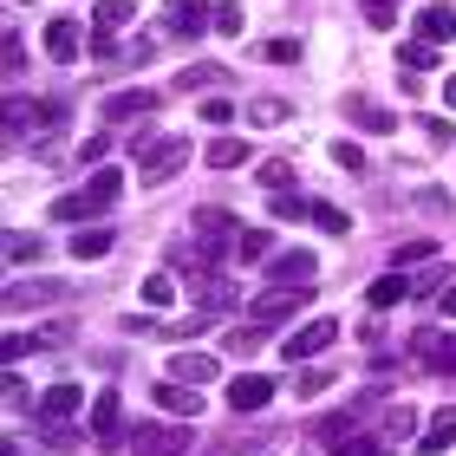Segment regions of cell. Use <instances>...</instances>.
<instances>
[{
    "instance_id": "cell-37",
    "label": "cell",
    "mask_w": 456,
    "mask_h": 456,
    "mask_svg": "<svg viewBox=\"0 0 456 456\" xmlns=\"http://www.w3.org/2000/svg\"><path fill=\"white\" fill-rule=\"evenodd\" d=\"M314 222L326 228V235H346V228H352V222H346V209H333V202H314Z\"/></svg>"
},
{
    "instance_id": "cell-1",
    "label": "cell",
    "mask_w": 456,
    "mask_h": 456,
    "mask_svg": "<svg viewBox=\"0 0 456 456\" xmlns=\"http://www.w3.org/2000/svg\"><path fill=\"white\" fill-rule=\"evenodd\" d=\"M124 190V176L111 170V163H98V176H86V190H72V196H59L53 202V222H86V216H105L111 202Z\"/></svg>"
},
{
    "instance_id": "cell-16",
    "label": "cell",
    "mask_w": 456,
    "mask_h": 456,
    "mask_svg": "<svg viewBox=\"0 0 456 456\" xmlns=\"http://www.w3.org/2000/svg\"><path fill=\"white\" fill-rule=\"evenodd\" d=\"M346 118L359 124V131H379V137H391V131H398V118H391L385 105H371V98H346Z\"/></svg>"
},
{
    "instance_id": "cell-3",
    "label": "cell",
    "mask_w": 456,
    "mask_h": 456,
    "mask_svg": "<svg viewBox=\"0 0 456 456\" xmlns=\"http://www.w3.org/2000/svg\"><path fill=\"white\" fill-rule=\"evenodd\" d=\"M131 456H190V430L163 424V418H143L131 430Z\"/></svg>"
},
{
    "instance_id": "cell-39",
    "label": "cell",
    "mask_w": 456,
    "mask_h": 456,
    "mask_svg": "<svg viewBox=\"0 0 456 456\" xmlns=\"http://www.w3.org/2000/svg\"><path fill=\"white\" fill-rule=\"evenodd\" d=\"M274 216L281 222H300V216H314V202H306V196H274Z\"/></svg>"
},
{
    "instance_id": "cell-44",
    "label": "cell",
    "mask_w": 456,
    "mask_h": 456,
    "mask_svg": "<svg viewBox=\"0 0 456 456\" xmlns=\"http://www.w3.org/2000/svg\"><path fill=\"white\" fill-rule=\"evenodd\" d=\"M0 59H7V72H20V59H27V53H20V33L0 39Z\"/></svg>"
},
{
    "instance_id": "cell-10",
    "label": "cell",
    "mask_w": 456,
    "mask_h": 456,
    "mask_svg": "<svg viewBox=\"0 0 456 456\" xmlns=\"http://www.w3.org/2000/svg\"><path fill=\"white\" fill-rule=\"evenodd\" d=\"M190 300H196V314H228V306H235V281H222V274H196L190 281Z\"/></svg>"
},
{
    "instance_id": "cell-42",
    "label": "cell",
    "mask_w": 456,
    "mask_h": 456,
    "mask_svg": "<svg viewBox=\"0 0 456 456\" xmlns=\"http://www.w3.org/2000/svg\"><path fill=\"white\" fill-rule=\"evenodd\" d=\"M33 255H39V241H33V235H7V261H13V267H20V261H33Z\"/></svg>"
},
{
    "instance_id": "cell-20",
    "label": "cell",
    "mask_w": 456,
    "mask_h": 456,
    "mask_svg": "<svg viewBox=\"0 0 456 456\" xmlns=\"http://www.w3.org/2000/svg\"><path fill=\"white\" fill-rule=\"evenodd\" d=\"M430 66H437V46H430V39H404V46H398V78H404V86L418 72H430Z\"/></svg>"
},
{
    "instance_id": "cell-26",
    "label": "cell",
    "mask_w": 456,
    "mask_h": 456,
    "mask_svg": "<svg viewBox=\"0 0 456 456\" xmlns=\"http://www.w3.org/2000/svg\"><path fill=\"white\" fill-rule=\"evenodd\" d=\"M209 163H216V170H235V163H248V143L241 137H216L209 143Z\"/></svg>"
},
{
    "instance_id": "cell-12",
    "label": "cell",
    "mask_w": 456,
    "mask_h": 456,
    "mask_svg": "<svg viewBox=\"0 0 456 456\" xmlns=\"http://www.w3.org/2000/svg\"><path fill=\"white\" fill-rule=\"evenodd\" d=\"M92 437H98V450L124 437V411H118V391H98V398H92Z\"/></svg>"
},
{
    "instance_id": "cell-46",
    "label": "cell",
    "mask_w": 456,
    "mask_h": 456,
    "mask_svg": "<svg viewBox=\"0 0 456 456\" xmlns=\"http://www.w3.org/2000/svg\"><path fill=\"white\" fill-rule=\"evenodd\" d=\"M202 118H209V124H228L235 111H228V98H209V105H202Z\"/></svg>"
},
{
    "instance_id": "cell-24",
    "label": "cell",
    "mask_w": 456,
    "mask_h": 456,
    "mask_svg": "<svg viewBox=\"0 0 456 456\" xmlns=\"http://www.w3.org/2000/svg\"><path fill=\"white\" fill-rule=\"evenodd\" d=\"M241 261H274V235H267V228H241Z\"/></svg>"
},
{
    "instance_id": "cell-7",
    "label": "cell",
    "mask_w": 456,
    "mask_h": 456,
    "mask_svg": "<svg viewBox=\"0 0 456 456\" xmlns=\"http://www.w3.org/2000/svg\"><path fill=\"white\" fill-rule=\"evenodd\" d=\"M157 105H163V98L151 86H124V92H111L105 105H98V124H131V118H151Z\"/></svg>"
},
{
    "instance_id": "cell-43",
    "label": "cell",
    "mask_w": 456,
    "mask_h": 456,
    "mask_svg": "<svg viewBox=\"0 0 456 456\" xmlns=\"http://www.w3.org/2000/svg\"><path fill=\"white\" fill-rule=\"evenodd\" d=\"M267 59H274V66H294L300 46H294V39H274V46H267Z\"/></svg>"
},
{
    "instance_id": "cell-35",
    "label": "cell",
    "mask_w": 456,
    "mask_h": 456,
    "mask_svg": "<svg viewBox=\"0 0 456 456\" xmlns=\"http://www.w3.org/2000/svg\"><path fill=\"white\" fill-rule=\"evenodd\" d=\"M261 339H267V326H255V320H248L241 333H228V352H261Z\"/></svg>"
},
{
    "instance_id": "cell-21",
    "label": "cell",
    "mask_w": 456,
    "mask_h": 456,
    "mask_svg": "<svg viewBox=\"0 0 456 456\" xmlns=\"http://www.w3.org/2000/svg\"><path fill=\"white\" fill-rule=\"evenodd\" d=\"M365 300L379 306V314H391L398 300H418V287H411L404 274H385V281H371V294H365Z\"/></svg>"
},
{
    "instance_id": "cell-31",
    "label": "cell",
    "mask_w": 456,
    "mask_h": 456,
    "mask_svg": "<svg viewBox=\"0 0 456 456\" xmlns=\"http://www.w3.org/2000/svg\"><path fill=\"white\" fill-rule=\"evenodd\" d=\"M209 27H216L222 39H241V7H228V0H222V7L209 13Z\"/></svg>"
},
{
    "instance_id": "cell-30",
    "label": "cell",
    "mask_w": 456,
    "mask_h": 456,
    "mask_svg": "<svg viewBox=\"0 0 456 456\" xmlns=\"http://www.w3.org/2000/svg\"><path fill=\"white\" fill-rule=\"evenodd\" d=\"M411 287H418V300H437L450 287V274H444V267H424V274H411Z\"/></svg>"
},
{
    "instance_id": "cell-8",
    "label": "cell",
    "mask_w": 456,
    "mask_h": 456,
    "mask_svg": "<svg viewBox=\"0 0 456 456\" xmlns=\"http://www.w3.org/2000/svg\"><path fill=\"white\" fill-rule=\"evenodd\" d=\"M314 274H320V261L306 255V248H287V255L267 261V281L274 287H314Z\"/></svg>"
},
{
    "instance_id": "cell-14",
    "label": "cell",
    "mask_w": 456,
    "mask_h": 456,
    "mask_svg": "<svg viewBox=\"0 0 456 456\" xmlns=\"http://www.w3.org/2000/svg\"><path fill=\"white\" fill-rule=\"evenodd\" d=\"M267 398H274V379H267V371H241V379L228 385V404L235 411H261Z\"/></svg>"
},
{
    "instance_id": "cell-33",
    "label": "cell",
    "mask_w": 456,
    "mask_h": 456,
    "mask_svg": "<svg viewBox=\"0 0 456 456\" xmlns=\"http://www.w3.org/2000/svg\"><path fill=\"white\" fill-rule=\"evenodd\" d=\"M216 78H228V72H222V66H190L176 86H183V92H202V86H216Z\"/></svg>"
},
{
    "instance_id": "cell-47",
    "label": "cell",
    "mask_w": 456,
    "mask_h": 456,
    "mask_svg": "<svg viewBox=\"0 0 456 456\" xmlns=\"http://www.w3.org/2000/svg\"><path fill=\"white\" fill-rule=\"evenodd\" d=\"M437 314H444V320H456V281H450L444 294H437Z\"/></svg>"
},
{
    "instance_id": "cell-25",
    "label": "cell",
    "mask_w": 456,
    "mask_h": 456,
    "mask_svg": "<svg viewBox=\"0 0 456 456\" xmlns=\"http://www.w3.org/2000/svg\"><path fill=\"white\" fill-rule=\"evenodd\" d=\"M124 20H131V0H98V13H92V33H118Z\"/></svg>"
},
{
    "instance_id": "cell-34",
    "label": "cell",
    "mask_w": 456,
    "mask_h": 456,
    "mask_svg": "<svg viewBox=\"0 0 456 456\" xmlns=\"http://www.w3.org/2000/svg\"><path fill=\"white\" fill-rule=\"evenodd\" d=\"M430 255H437V241H404L398 248V267H430Z\"/></svg>"
},
{
    "instance_id": "cell-22",
    "label": "cell",
    "mask_w": 456,
    "mask_h": 456,
    "mask_svg": "<svg viewBox=\"0 0 456 456\" xmlns=\"http://www.w3.org/2000/svg\"><path fill=\"white\" fill-rule=\"evenodd\" d=\"M418 359H424L430 371H456V333H450V339L424 333V339H418Z\"/></svg>"
},
{
    "instance_id": "cell-29",
    "label": "cell",
    "mask_w": 456,
    "mask_h": 456,
    "mask_svg": "<svg viewBox=\"0 0 456 456\" xmlns=\"http://www.w3.org/2000/svg\"><path fill=\"white\" fill-rule=\"evenodd\" d=\"M170 300H176V287L163 281V274H151V281H143V306H151V314H163Z\"/></svg>"
},
{
    "instance_id": "cell-19",
    "label": "cell",
    "mask_w": 456,
    "mask_h": 456,
    "mask_svg": "<svg viewBox=\"0 0 456 456\" xmlns=\"http://www.w3.org/2000/svg\"><path fill=\"white\" fill-rule=\"evenodd\" d=\"M418 444H424V456H444V450L456 444V404H444L437 418L424 424V437H418Z\"/></svg>"
},
{
    "instance_id": "cell-17",
    "label": "cell",
    "mask_w": 456,
    "mask_h": 456,
    "mask_svg": "<svg viewBox=\"0 0 456 456\" xmlns=\"http://www.w3.org/2000/svg\"><path fill=\"white\" fill-rule=\"evenodd\" d=\"M418 39H430V46H444V39H456V13L444 7V0H430V7L418 13Z\"/></svg>"
},
{
    "instance_id": "cell-48",
    "label": "cell",
    "mask_w": 456,
    "mask_h": 456,
    "mask_svg": "<svg viewBox=\"0 0 456 456\" xmlns=\"http://www.w3.org/2000/svg\"><path fill=\"white\" fill-rule=\"evenodd\" d=\"M444 98H450V105H456V78H450V86H444Z\"/></svg>"
},
{
    "instance_id": "cell-27",
    "label": "cell",
    "mask_w": 456,
    "mask_h": 456,
    "mask_svg": "<svg viewBox=\"0 0 456 456\" xmlns=\"http://www.w3.org/2000/svg\"><path fill=\"white\" fill-rule=\"evenodd\" d=\"M255 183H261V190H274V196H287V183H294V163H261V170H255Z\"/></svg>"
},
{
    "instance_id": "cell-36",
    "label": "cell",
    "mask_w": 456,
    "mask_h": 456,
    "mask_svg": "<svg viewBox=\"0 0 456 456\" xmlns=\"http://www.w3.org/2000/svg\"><path fill=\"white\" fill-rule=\"evenodd\" d=\"M287 118H294V111H287L281 98H261V105H255V124H261V131H274V124H287Z\"/></svg>"
},
{
    "instance_id": "cell-5",
    "label": "cell",
    "mask_w": 456,
    "mask_h": 456,
    "mask_svg": "<svg viewBox=\"0 0 456 456\" xmlns=\"http://www.w3.org/2000/svg\"><path fill=\"white\" fill-rule=\"evenodd\" d=\"M190 228H196V255H202V261H222V248L241 241V235H235V216H228V209H196Z\"/></svg>"
},
{
    "instance_id": "cell-41",
    "label": "cell",
    "mask_w": 456,
    "mask_h": 456,
    "mask_svg": "<svg viewBox=\"0 0 456 456\" xmlns=\"http://www.w3.org/2000/svg\"><path fill=\"white\" fill-rule=\"evenodd\" d=\"M333 456H379V437H339Z\"/></svg>"
},
{
    "instance_id": "cell-23",
    "label": "cell",
    "mask_w": 456,
    "mask_h": 456,
    "mask_svg": "<svg viewBox=\"0 0 456 456\" xmlns=\"http://www.w3.org/2000/svg\"><path fill=\"white\" fill-rule=\"evenodd\" d=\"M111 241H118L111 228H78V235H72V255H78V261H98V255H111Z\"/></svg>"
},
{
    "instance_id": "cell-9",
    "label": "cell",
    "mask_w": 456,
    "mask_h": 456,
    "mask_svg": "<svg viewBox=\"0 0 456 456\" xmlns=\"http://www.w3.org/2000/svg\"><path fill=\"white\" fill-rule=\"evenodd\" d=\"M151 404H157V411H170V418H202V391H196V385H183V379L151 385Z\"/></svg>"
},
{
    "instance_id": "cell-32",
    "label": "cell",
    "mask_w": 456,
    "mask_h": 456,
    "mask_svg": "<svg viewBox=\"0 0 456 456\" xmlns=\"http://www.w3.org/2000/svg\"><path fill=\"white\" fill-rule=\"evenodd\" d=\"M365 27H371V33H391V27H398V13H391V0H365Z\"/></svg>"
},
{
    "instance_id": "cell-15",
    "label": "cell",
    "mask_w": 456,
    "mask_h": 456,
    "mask_svg": "<svg viewBox=\"0 0 456 456\" xmlns=\"http://www.w3.org/2000/svg\"><path fill=\"white\" fill-rule=\"evenodd\" d=\"M66 294V281H13L7 294H0V306L7 314H20V306H33V300H59Z\"/></svg>"
},
{
    "instance_id": "cell-13",
    "label": "cell",
    "mask_w": 456,
    "mask_h": 456,
    "mask_svg": "<svg viewBox=\"0 0 456 456\" xmlns=\"http://www.w3.org/2000/svg\"><path fill=\"white\" fill-rule=\"evenodd\" d=\"M216 371H222V365H216V352H176V359H170V379L196 385V391H202V385H216Z\"/></svg>"
},
{
    "instance_id": "cell-6",
    "label": "cell",
    "mask_w": 456,
    "mask_h": 456,
    "mask_svg": "<svg viewBox=\"0 0 456 456\" xmlns=\"http://www.w3.org/2000/svg\"><path fill=\"white\" fill-rule=\"evenodd\" d=\"M333 339H339V326H333V320H306V326H294V333L281 339V359H287V365H306L314 352H326Z\"/></svg>"
},
{
    "instance_id": "cell-18",
    "label": "cell",
    "mask_w": 456,
    "mask_h": 456,
    "mask_svg": "<svg viewBox=\"0 0 456 456\" xmlns=\"http://www.w3.org/2000/svg\"><path fill=\"white\" fill-rule=\"evenodd\" d=\"M78 404H86V391H78V385H46V398H39V418L66 424V418H72Z\"/></svg>"
},
{
    "instance_id": "cell-38",
    "label": "cell",
    "mask_w": 456,
    "mask_h": 456,
    "mask_svg": "<svg viewBox=\"0 0 456 456\" xmlns=\"http://www.w3.org/2000/svg\"><path fill=\"white\" fill-rule=\"evenodd\" d=\"M326 385H333V371H320V365H314V371H300V379H294V391H300V398H320Z\"/></svg>"
},
{
    "instance_id": "cell-28",
    "label": "cell",
    "mask_w": 456,
    "mask_h": 456,
    "mask_svg": "<svg viewBox=\"0 0 456 456\" xmlns=\"http://www.w3.org/2000/svg\"><path fill=\"white\" fill-rule=\"evenodd\" d=\"M163 7L176 13V20H170L176 33H196V27H202V0H163Z\"/></svg>"
},
{
    "instance_id": "cell-11",
    "label": "cell",
    "mask_w": 456,
    "mask_h": 456,
    "mask_svg": "<svg viewBox=\"0 0 456 456\" xmlns=\"http://www.w3.org/2000/svg\"><path fill=\"white\" fill-rule=\"evenodd\" d=\"M78 46H86V33H78V20H46V59L53 66H72Z\"/></svg>"
},
{
    "instance_id": "cell-49",
    "label": "cell",
    "mask_w": 456,
    "mask_h": 456,
    "mask_svg": "<svg viewBox=\"0 0 456 456\" xmlns=\"http://www.w3.org/2000/svg\"><path fill=\"white\" fill-rule=\"evenodd\" d=\"M300 456H306V450H300Z\"/></svg>"
},
{
    "instance_id": "cell-45",
    "label": "cell",
    "mask_w": 456,
    "mask_h": 456,
    "mask_svg": "<svg viewBox=\"0 0 456 456\" xmlns=\"http://www.w3.org/2000/svg\"><path fill=\"white\" fill-rule=\"evenodd\" d=\"M418 124H424V137H430V143H450V124H444V118H418Z\"/></svg>"
},
{
    "instance_id": "cell-40",
    "label": "cell",
    "mask_w": 456,
    "mask_h": 456,
    "mask_svg": "<svg viewBox=\"0 0 456 456\" xmlns=\"http://www.w3.org/2000/svg\"><path fill=\"white\" fill-rule=\"evenodd\" d=\"M333 163H339V170H352V176H365V157H359V143H333Z\"/></svg>"
},
{
    "instance_id": "cell-4",
    "label": "cell",
    "mask_w": 456,
    "mask_h": 456,
    "mask_svg": "<svg viewBox=\"0 0 456 456\" xmlns=\"http://www.w3.org/2000/svg\"><path fill=\"white\" fill-rule=\"evenodd\" d=\"M306 294H314V287H267V294H255L248 320H255V326H281V320H294L306 306Z\"/></svg>"
},
{
    "instance_id": "cell-2",
    "label": "cell",
    "mask_w": 456,
    "mask_h": 456,
    "mask_svg": "<svg viewBox=\"0 0 456 456\" xmlns=\"http://www.w3.org/2000/svg\"><path fill=\"white\" fill-rule=\"evenodd\" d=\"M183 163H190V137H143L137 143L143 183H170V176H183Z\"/></svg>"
}]
</instances>
